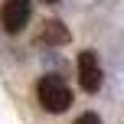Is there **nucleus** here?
Instances as JSON below:
<instances>
[{"label":"nucleus","mask_w":124,"mask_h":124,"mask_svg":"<svg viewBox=\"0 0 124 124\" xmlns=\"http://www.w3.org/2000/svg\"><path fill=\"white\" fill-rule=\"evenodd\" d=\"M36 101L43 111L49 114H62L72 108V88L59 78V75H43L36 82Z\"/></svg>","instance_id":"obj_1"},{"label":"nucleus","mask_w":124,"mask_h":124,"mask_svg":"<svg viewBox=\"0 0 124 124\" xmlns=\"http://www.w3.org/2000/svg\"><path fill=\"white\" fill-rule=\"evenodd\" d=\"M75 65H78V85H82V92L95 95V92L101 88V82H105V72H101L98 52H95V49H82Z\"/></svg>","instance_id":"obj_2"},{"label":"nucleus","mask_w":124,"mask_h":124,"mask_svg":"<svg viewBox=\"0 0 124 124\" xmlns=\"http://www.w3.org/2000/svg\"><path fill=\"white\" fill-rule=\"evenodd\" d=\"M30 16H33V3L30 0H3V7H0V26L10 36L23 33L26 23H30Z\"/></svg>","instance_id":"obj_3"},{"label":"nucleus","mask_w":124,"mask_h":124,"mask_svg":"<svg viewBox=\"0 0 124 124\" xmlns=\"http://www.w3.org/2000/svg\"><path fill=\"white\" fill-rule=\"evenodd\" d=\"M69 39H72V33L62 20H46L43 30H39V43H46V46H65Z\"/></svg>","instance_id":"obj_4"},{"label":"nucleus","mask_w":124,"mask_h":124,"mask_svg":"<svg viewBox=\"0 0 124 124\" xmlns=\"http://www.w3.org/2000/svg\"><path fill=\"white\" fill-rule=\"evenodd\" d=\"M75 124H105V121H101V118H98L95 111H85L82 118H75Z\"/></svg>","instance_id":"obj_5"}]
</instances>
